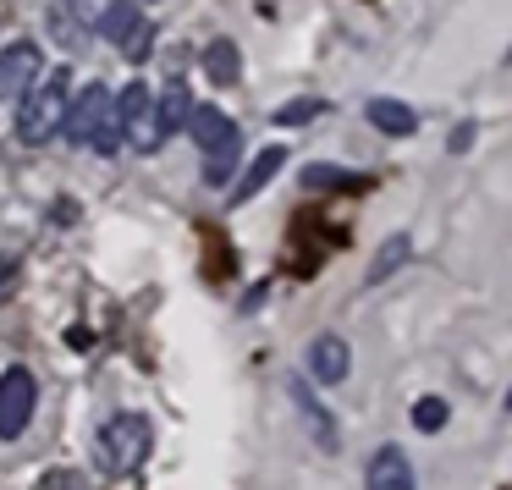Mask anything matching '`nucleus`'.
Returning a JSON list of instances; mask_svg holds the SVG:
<instances>
[{"instance_id":"16","label":"nucleus","mask_w":512,"mask_h":490,"mask_svg":"<svg viewBox=\"0 0 512 490\" xmlns=\"http://www.w3.org/2000/svg\"><path fill=\"white\" fill-rule=\"evenodd\" d=\"M50 39H56L61 50H67V56H78L83 45H89V23H83L78 12H67V6H50Z\"/></svg>"},{"instance_id":"14","label":"nucleus","mask_w":512,"mask_h":490,"mask_svg":"<svg viewBox=\"0 0 512 490\" xmlns=\"http://www.w3.org/2000/svg\"><path fill=\"white\" fill-rule=\"evenodd\" d=\"M364 116L380 127L386 138H408L413 127H419V116H413V105H402V100H386V94H375V100L364 105Z\"/></svg>"},{"instance_id":"11","label":"nucleus","mask_w":512,"mask_h":490,"mask_svg":"<svg viewBox=\"0 0 512 490\" xmlns=\"http://www.w3.org/2000/svg\"><path fill=\"white\" fill-rule=\"evenodd\" d=\"M281 166H287V149H281V144L259 149V155L248 160V171H243V177H237V182H226V199H232V204H248L254 193H265L270 182H276V171H281Z\"/></svg>"},{"instance_id":"1","label":"nucleus","mask_w":512,"mask_h":490,"mask_svg":"<svg viewBox=\"0 0 512 490\" xmlns=\"http://www.w3.org/2000/svg\"><path fill=\"white\" fill-rule=\"evenodd\" d=\"M67 100H72V67H56V72H39L34 89L23 94V111H17V138L28 149H45L50 138H61V116H67Z\"/></svg>"},{"instance_id":"7","label":"nucleus","mask_w":512,"mask_h":490,"mask_svg":"<svg viewBox=\"0 0 512 490\" xmlns=\"http://www.w3.org/2000/svg\"><path fill=\"white\" fill-rule=\"evenodd\" d=\"M45 72V56H39L34 39H17V45L0 50V100H23L34 89V78Z\"/></svg>"},{"instance_id":"15","label":"nucleus","mask_w":512,"mask_h":490,"mask_svg":"<svg viewBox=\"0 0 512 490\" xmlns=\"http://www.w3.org/2000/svg\"><path fill=\"white\" fill-rule=\"evenodd\" d=\"M138 23H144L138 0H111V6L100 12V39H111V45L122 50V45H127V34H133Z\"/></svg>"},{"instance_id":"2","label":"nucleus","mask_w":512,"mask_h":490,"mask_svg":"<svg viewBox=\"0 0 512 490\" xmlns=\"http://www.w3.org/2000/svg\"><path fill=\"white\" fill-rule=\"evenodd\" d=\"M149 452H155V424L144 413H116L94 435V457H100L105 474H138L149 463Z\"/></svg>"},{"instance_id":"21","label":"nucleus","mask_w":512,"mask_h":490,"mask_svg":"<svg viewBox=\"0 0 512 490\" xmlns=\"http://www.w3.org/2000/svg\"><path fill=\"white\" fill-rule=\"evenodd\" d=\"M122 56H127V61H133V67H144V61H149V56H155V28H149V23H138V28H133V34H127V45H122Z\"/></svg>"},{"instance_id":"3","label":"nucleus","mask_w":512,"mask_h":490,"mask_svg":"<svg viewBox=\"0 0 512 490\" xmlns=\"http://www.w3.org/2000/svg\"><path fill=\"white\" fill-rule=\"evenodd\" d=\"M39 408V380L28 375V364H12L0 375V441H23Z\"/></svg>"},{"instance_id":"4","label":"nucleus","mask_w":512,"mask_h":490,"mask_svg":"<svg viewBox=\"0 0 512 490\" xmlns=\"http://www.w3.org/2000/svg\"><path fill=\"white\" fill-rule=\"evenodd\" d=\"M111 116L116 127H122V144L133 149V155H155L160 138H155V122H149V83H127L122 94H111Z\"/></svg>"},{"instance_id":"12","label":"nucleus","mask_w":512,"mask_h":490,"mask_svg":"<svg viewBox=\"0 0 512 490\" xmlns=\"http://www.w3.org/2000/svg\"><path fill=\"white\" fill-rule=\"evenodd\" d=\"M188 111H193V100H188V89H182V83H166L160 94H149V122H155L160 144H171V138L188 127Z\"/></svg>"},{"instance_id":"25","label":"nucleus","mask_w":512,"mask_h":490,"mask_svg":"<svg viewBox=\"0 0 512 490\" xmlns=\"http://www.w3.org/2000/svg\"><path fill=\"white\" fill-rule=\"evenodd\" d=\"M265 292H270V281H259V287H254V292H243V314H254V309H259V303H265Z\"/></svg>"},{"instance_id":"20","label":"nucleus","mask_w":512,"mask_h":490,"mask_svg":"<svg viewBox=\"0 0 512 490\" xmlns=\"http://www.w3.org/2000/svg\"><path fill=\"white\" fill-rule=\"evenodd\" d=\"M314 116H325V100H292L276 111V127H303V122H314Z\"/></svg>"},{"instance_id":"19","label":"nucleus","mask_w":512,"mask_h":490,"mask_svg":"<svg viewBox=\"0 0 512 490\" xmlns=\"http://www.w3.org/2000/svg\"><path fill=\"white\" fill-rule=\"evenodd\" d=\"M446 419H452V408H446L441 397H419V402H413V430L435 435V430H446Z\"/></svg>"},{"instance_id":"5","label":"nucleus","mask_w":512,"mask_h":490,"mask_svg":"<svg viewBox=\"0 0 512 490\" xmlns=\"http://www.w3.org/2000/svg\"><path fill=\"white\" fill-rule=\"evenodd\" d=\"M182 133L199 144L204 160H237V149H243V133L232 127V116H226L221 105H193Z\"/></svg>"},{"instance_id":"18","label":"nucleus","mask_w":512,"mask_h":490,"mask_svg":"<svg viewBox=\"0 0 512 490\" xmlns=\"http://www.w3.org/2000/svg\"><path fill=\"white\" fill-rule=\"evenodd\" d=\"M303 188H364V177H353L347 166H325V160H314V166H303Z\"/></svg>"},{"instance_id":"6","label":"nucleus","mask_w":512,"mask_h":490,"mask_svg":"<svg viewBox=\"0 0 512 490\" xmlns=\"http://www.w3.org/2000/svg\"><path fill=\"white\" fill-rule=\"evenodd\" d=\"M105 116H111V89H105V83H83V89L67 100L61 138H72V149H89V138L100 133Z\"/></svg>"},{"instance_id":"10","label":"nucleus","mask_w":512,"mask_h":490,"mask_svg":"<svg viewBox=\"0 0 512 490\" xmlns=\"http://www.w3.org/2000/svg\"><path fill=\"white\" fill-rule=\"evenodd\" d=\"M364 490H419V474H413L408 452H402V446H380V452L369 457Z\"/></svg>"},{"instance_id":"9","label":"nucleus","mask_w":512,"mask_h":490,"mask_svg":"<svg viewBox=\"0 0 512 490\" xmlns=\"http://www.w3.org/2000/svg\"><path fill=\"white\" fill-rule=\"evenodd\" d=\"M287 391H292V408L303 413V424H309L314 446H320V452H342V435H336V419L325 413V402L314 397V386H309V380H292Z\"/></svg>"},{"instance_id":"8","label":"nucleus","mask_w":512,"mask_h":490,"mask_svg":"<svg viewBox=\"0 0 512 490\" xmlns=\"http://www.w3.org/2000/svg\"><path fill=\"white\" fill-rule=\"evenodd\" d=\"M347 369H353V347H347L336 331L314 336V342H309V375L320 380V386H342Z\"/></svg>"},{"instance_id":"22","label":"nucleus","mask_w":512,"mask_h":490,"mask_svg":"<svg viewBox=\"0 0 512 490\" xmlns=\"http://www.w3.org/2000/svg\"><path fill=\"white\" fill-rule=\"evenodd\" d=\"M89 149H94V155H116V149H122V127H116V116H105V122H100V133L89 138Z\"/></svg>"},{"instance_id":"23","label":"nucleus","mask_w":512,"mask_h":490,"mask_svg":"<svg viewBox=\"0 0 512 490\" xmlns=\"http://www.w3.org/2000/svg\"><path fill=\"white\" fill-rule=\"evenodd\" d=\"M446 149H452V155H463V149H474V122H457V133L446 138Z\"/></svg>"},{"instance_id":"24","label":"nucleus","mask_w":512,"mask_h":490,"mask_svg":"<svg viewBox=\"0 0 512 490\" xmlns=\"http://www.w3.org/2000/svg\"><path fill=\"white\" fill-rule=\"evenodd\" d=\"M12 287H17V259H12V254H0V298H6Z\"/></svg>"},{"instance_id":"17","label":"nucleus","mask_w":512,"mask_h":490,"mask_svg":"<svg viewBox=\"0 0 512 490\" xmlns=\"http://www.w3.org/2000/svg\"><path fill=\"white\" fill-rule=\"evenodd\" d=\"M237 67H243L237 39H210V45H204V78L210 83H237Z\"/></svg>"},{"instance_id":"13","label":"nucleus","mask_w":512,"mask_h":490,"mask_svg":"<svg viewBox=\"0 0 512 490\" xmlns=\"http://www.w3.org/2000/svg\"><path fill=\"white\" fill-rule=\"evenodd\" d=\"M408 254H413V237H408V232L386 237V243L375 248V259H369V270H364V287H380V281H391L402 265H408Z\"/></svg>"}]
</instances>
